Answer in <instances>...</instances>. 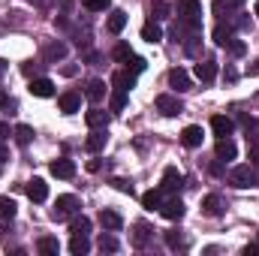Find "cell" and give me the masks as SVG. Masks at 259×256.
<instances>
[{
    "instance_id": "6da1fadb",
    "label": "cell",
    "mask_w": 259,
    "mask_h": 256,
    "mask_svg": "<svg viewBox=\"0 0 259 256\" xmlns=\"http://www.w3.org/2000/svg\"><path fill=\"white\" fill-rule=\"evenodd\" d=\"M229 184L244 190V187H253V184H256V175H253L250 166H235V169L229 172Z\"/></svg>"
},
{
    "instance_id": "7a4b0ae2",
    "label": "cell",
    "mask_w": 259,
    "mask_h": 256,
    "mask_svg": "<svg viewBox=\"0 0 259 256\" xmlns=\"http://www.w3.org/2000/svg\"><path fill=\"white\" fill-rule=\"evenodd\" d=\"M157 112H163L166 118H175V115L184 112V106H181L178 97H172V94H160V97H157Z\"/></svg>"
},
{
    "instance_id": "3957f363",
    "label": "cell",
    "mask_w": 259,
    "mask_h": 256,
    "mask_svg": "<svg viewBox=\"0 0 259 256\" xmlns=\"http://www.w3.org/2000/svg\"><path fill=\"white\" fill-rule=\"evenodd\" d=\"M75 208H78V199H75V196H58L52 217H55V220H64V217H69Z\"/></svg>"
},
{
    "instance_id": "277c9868",
    "label": "cell",
    "mask_w": 259,
    "mask_h": 256,
    "mask_svg": "<svg viewBox=\"0 0 259 256\" xmlns=\"http://www.w3.org/2000/svg\"><path fill=\"white\" fill-rule=\"evenodd\" d=\"M181 15L190 27H199V15H202V3L199 0H181Z\"/></svg>"
},
{
    "instance_id": "5b68a950",
    "label": "cell",
    "mask_w": 259,
    "mask_h": 256,
    "mask_svg": "<svg viewBox=\"0 0 259 256\" xmlns=\"http://www.w3.org/2000/svg\"><path fill=\"white\" fill-rule=\"evenodd\" d=\"M30 94L39 97V100H49V97H55V81L52 78H33L30 81Z\"/></svg>"
},
{
    "instance_id": "8992f818",
    "label": "cell",
    "mask_w": 259,
    "mask_h": 256,
    "mask_svg": "<svg viewBox=\"0 0 259 256\" xmlns=\"http://www.w3.org/2000/svg\"><path fill=\"white\" fill-rule=\"evenodd\" d=\"M181 184H184V175H181V169H178V166H169V169L163 172V184H160V187L172 193V190H178Z\"/></svg>"
},
{
    "instance_id": "52a82bcc",
    "label": "cell",
    "mask_w": 259,
    "mask_h": 256,
    "mask_svg": "<svg viewBox=\"0 0 259 256\" xmlns=\"http://www.w3.org/2000/svg\"><path fill=\"white\" fill-rule=\"evenodd\" d=\"M169 84H172L178 94H184V91H190V75H187L181 66H175V69H169Z\"/></svg>"
},
{
    "instance_id": "ba28073f",
    "label": "cell",
    "mask_w": 259,
    "mask_h": 256,
    "mask_svg": "<svg viewBox=\"0 0 259 256\" xmlns=\"http://www.w3.org/2000/svg\"><path fill=\"white\" fill-rule=\"evenodd\" d=\"M27 196H30V202H46V199H49V184H46L42 178L27 181Z\"/></svg>"
},
{
    "instance_id": "9c48e42d",
    "label": "cell",
    "mask_w": 259,
    "mask_h": 256,
    "mask_svg": "<svg viewBox=\"0 0 259 256\" xmlns=\"http://www.w3.org/2000/svg\"><path fill=\"white\" fill-rule=\"evenodd\" d=\"M49 169H52V175H55V178H72V175H75V163H72V160H66V157H61V160H55V163H52V166H49Z\"/></svg>"
},
{
    "instance_id": "30bf717a",
    "label": "cell",
    "mask_w": 259,
    "mask_h": 256,
    "mask_svg": "<svg viewBox=\"0 0 259 256\" xmlns=\"http://www.w3.org/2000/svg\"><path fill=\"white\" fill-rule=\"evenodd\" d=\"M160 214H163L166 220H181V217H184V202H181V199H169L166 205H160Z\"/></svg>"
},
{
    "instance_id": "8fae6325",
    "label": "cell",
    "mask_w": 259,
    "mask_h": 256,
    "mask_svg": "<svg viewBox=\"0 0 259 256\" xmlns=\"http://www.w3.org/2000/svg\"><path fill=\"white\" fill-rule=\"evenodd\" d=\"M58 106H61V112H64V115H72V112H78V106H81V97H78L75 91H66V94H61Z\"/></svg>"
},
{
    "instance_id": "7c38bea8",
    "label": "cell",
    "mask_w": 259,
    "mask_h": 256,
    "mask_svg": "<svg viewBox=\"0 0 259 256\" xmlns=\"http://www.w3.org/2000/svg\"><path fill=\"white\" fill-rule=\"evenodd\" d=\"M235 154H238V148H235V142L229 136L217 139V160H235Z\"/></svg>"
},
{
    "instance_id": "4fadbf2b",
    "label": "cell",
    "mask_w": 259,
    "mask_h": 256,
    "mask_svg": "<svg viewBox=\"0 0 259 256\" xmlns=\"http://www.w3.org/2000/svg\"><path fill=\"white\" fill-rule=\"evenodd\" d=\"M202 214H205V217H220V214H223V202H220V196H214V193L205 196V199H202Z\"/></svg>"
},
{
    "instance_id": "5bb4252c",
    "label": "cell",
    "mask_w": 259,
    "mask_h": 256,
    "mask_svg": "<svg viewBox=\"0 0 259 256\" xmlns=\"http://www.w3.org/2000/svg\"><path fill=\"white\" fill-rule=\"evenodd\" d=\"M211 130H214L217 139H223V136H232L235 124H232L229 118H223V115H214V118H211Z\"/></svg>"
},
{
    "instance_id": "9a60e30c",
    "label": "cell",
    "mask_w": 259,
    "mask_h": 256,
    "mask_svg": "<svg viewBox=\"0 0 259 256\" xmlns=\"http://www.w3.org/2000/svg\"><path fill=\"white\" fill-rule=\"evenodd\" d=\"M214 75H217V64H214V61L196 64V78H199L202 84H211V81H214Z\"/></svg>"
},
{
    "instance_id": "2e32d148",
    "label": "cell",
    "mask_w": 259,
    "mask_h": 256,
    "mask_svg": "<svg viewBox=\"0 0 259 256\" xmlns=\"http://www.w3.org/2000/svg\"><path fill=\"white\" fill-rule=\"evenodd\" d=\"M112 84H115V91H130V88L136 84V72H130V69L115 72V75H112Z\"/></svg>"
},
{
    "instance_id": "e0dca14e",
    "label": "cell",
    "mask_w": 259,
    "mask_h": 256,
    "mask_svg": "<svg viewBox=\"0 0 259 256\" xmlns=\"http://www.w3.org/2000/svg\"><path fill=\"white\" fill-rule=\"evenodd\" d=\"M84 97H88L91 103H100V100L106 97V81H100V78L88 81V88H84Z\"/></svg>"
},
{
    "instance_id": "ac0fdd59",
    "label": "cell",
    "mask_w": 259,
    "mask_h": 256,
    "mask_svg": "<svg viewBox=\"0 0 259 256\" xmlns=\"http://www.w3.org/2000/svg\"><path fill=\"white\" fill-rule=\"evenodd\" d=\"M142 39H145V42H151V46H154V42H160V39H163V30H160V24H157V21H148V24H142Z\"/></svg>"
},
{
    "instance_id": "d6986e66",
    "label": "cell",
    "mask_w": 259,
    "mask_h": 256,
    "mask_svg": "<svg viewBox=\"0 0 259 256\" xmlns=\"http://www.w3.org/2000/svg\"><path fill=\"white\" fill-rule=\"evenodd\" d=\"M106 139H109V136H106V133H100V130H97V133H91V136L84 139V151H91V154L103 151V148H106Z\"/></svg>"
},
{
    "instance_id": "ffe728a7",
    "label": "cell",
    "mask_w": 259,
    "mask_h": 256,
    "mask_svg": "<svg viewBox=\"0 0 259 256\" xmlns=\"http://www.w3.org/2000/svg\"><path fill=\"white\" fill-rule=\"evenodd\" d=\"M100 223H103V229H109V232H115V229H121V214H115V211H100Z\"/></svg>"
},
{
    "instance_id": "44dd1931",
    "label": "cell",
    "mask_w": 259,
    "mask_h": 256,
    "mask_svg": "<svg viewBox=\"0 0 259 256\" xmlns=\"http://www.w3.org/2000/svg\"><path fill=\"white\" fill-rule=\"evenodd\" d=\"M181 142L187 145V148H199L202 145V127H184V133H181Z\"/></svg>"
},
{
    "instance_id": "7402d4cb",
    "label": "cell",
    "mask_w": 259,
    "mask_h": 256,
    "mask_svg": "<svg viewBox=\"0 0 259 256\" xmlns=\"http://www.w3.org/2000/svg\"><path fill=\"white\" fill-rule=\"evenodd\" d=\"M88 250H91L88 235H72V241H69V253H72V256H84Z\"/></svg>"
},
{
    "instance_id": "603a6c76",
    "label": "cell",
    "mask_w": 259,
    "mask_h": 256,
    "mask_svg": "<svg viewBox=\"0 0 259 256\" xmlns=\"http://www.w3.org/2000/svg\"><path fill=\"white\" fill-rule=\"evenodd\" d=\"M124 27H127V12H124V9H115V12L109 15V30H112V33H121Z\"/></svg>"
},
{
    "instance_id": "cb8c5ba5",
    "label": "cell",
    "mask_w": 259,
    "mask_h": 256,
    "mask_svg": "<svg viewBox=\"0 0 259 256\" xmlns=\"http://www.w3.org/2000/svg\"><path fill=\"white\" fill-rule=\"evenodd\" d=\"M84 121H88V127H106V124H109V115H106V112H103V109H91V112H88V115H84Z\"/></svg>"
},
{
    "instance_id": "d4e9b609",
    "label": "cell",
    "mask_w": 259,
    "mask_h": 256,
    "mask_svg": "<svg viewBox=\"0 0 259 256\" xmlns=\"http://www.w3.org/2000/svg\"><path fill=\"white\" fill-rule=\"evenodd\" d=\"M142 205H145L148 211L160 208V205H163V193H160V190H148V193H142Z\"/></svg>"
},
{
    "instance_id": "484cf974",
    "label": "cell",
    "mask_w": 259,
    "mask_h": 256,
    "mask_svg": "<svg viewBox=\"0 0 259 256\" xmlns=\"http://www.w3.org/2000/svg\"><path fill=\"white\" fill-rule=\"evenodd\" d=\"M69 232L72 235H88L91 232V220L88 217H72L69 220Z\"/></svg>"
},
{
    "instance_id": "4316f807",
    "label": "cell",
    "mask_w": 259,
    "mask_h": 256,
    "mask_svg": "<svg viewBox=\"0 0 259 256\" xmlns=\"http://www.w3.org/2000/svg\"><path fill=\"white\" fill-rule=\"evenodd\" d=\"M36 250H39V253H46V256H58V250H61V244H58V238H39Z\"/></svg>"
},
{
    "instance_id": "83f0119b",
    "label": "cell",
    "mask_w": 259,
    "mask_h": 256,
    "mask_svg": "<svg viewBox=\"0 0 259 256\" xmlns=\"http://www.w3.org/2000/svg\"><path fill=\"white\" fill-rule=\"evenodd\" d=\"M229 39H232V24H217L214 27V42L217 46H226Z\"/></svg>"
},
{
    "instance_id": "f1b7e54d",
    "label": "cell",
    "mask_w": 259,
    "mask_h": 256,
    "mask_svg": "<svg viewBox=\"0 0 259 256\" xmlns=\"http://www.w3.org/2000/svg\"><path fill=\"white\" fill-rule=\"evenodd\" d=\"M46 58H49V61H64L66 58V46L64 42H52V46H46Z\"/></svg>"
},
{
    "instance_id": "f546056e",
    "label": "cell",
    "mask_w": 259,
    "mask_h": 256,
    "mask_svg": "<svg viewBox=\"0 0 259 256\" xmlns=\"http://www.w3.org/2000/svg\"><path fill=\"white\" fill-rule=\"evenodd\" d=\"M15 217V202L9 196H0V220H12Z\"/></svg>"
},
{
    "instance_id": "4dcf8cb0",
    "label": "cell",
    "mask_w": 259,
    "mask_h": 256,
    "mask_svg": "<svg viewBox=\"0 0 259 256\" xmlns=\"http://www.w3.org/2000/svg\"><path fill=\"white\" fill-rule=\"evenodd\" d=\"M151 15H154L157 21H160V18H169V3H166V0H154V3H151Z\"/></svg>"
},
{
    "instance_id": "1f68e13d",
    "label": "cell",
    "mask_w": 259,
    "mask_h": 256,
    "mask_svg": "<svg viewBox=\"0 0 259 256\" xmlns=\"http://www.w3.org/2000/svg\"><path fill=\"white\" fill-rule=\"evenodd\" d=\"M30 139H33V127H27V124H18L15 127V142L18 145H27Z\"/></svg>"
},
{
    "instance_id": "d6a6232c",
    "label": "cell",
    "mask_w": 259,
    "mask_h": 256,
    "mask_svg": "<svg viewBox=\"0 0 259 256\" xmlns=\"http://www.w3.org/2000/svg\"><path fill=\"white\" fill-rule=\"evenodd\" d=\"M112 58L124 64V61H130V58H133V49H130L127 42H118V46H115V52H112Z\"/></svg>"
},
{
    "instance_id": "836d02e7",
    "label": "cell",
    "mask_w": 259,
    "mask_h": 256,
    "mask_svg": "<svg viewBox=\"0 0 259 256\" xmlns=\"http://www.w3.org/2000/svg\"><path fill=\"white\" fill-rule=\"evenodd\" d=\"M127 106V91H115L112 94V112H124Z\"/></svg>"
},
{
    "instance_id": "e575fe53",
    "label": "cell",
    "mask_w": 259,
    "mask_h": 256,
    "mask_svg": "<svg viewBox=\"0 0 259 256\" xmlns=\"http://www.w3.org/2000/svg\"><path fill=\"white\" fill-rule=\"evenodd\" d=\"M97 247H100L103 253H106V250H109V253H115V250H118V241H115L112 235H100V241H97Z\"/></svg>"
},
{
    "instance_id": "d590c367",
    "label": "cell",
    "mask_w": 259,
    "mask_h": 256,
    "mask_svg": "<svg viewBox=\"0 0 259 256\" xmlns=\"http://www.w3.org/2000/svg\"><path fill=\"white\" fill-rule=\"evenodd\" d=\"M109 3H112V0H81V6H84V9H91V12H106V9H109Z\"/></svg>"
},
{
    "instance_id": "8d00e7d4",
    "label": "cell",
    "mask_w": 259,
    "mask_h": 256,
    "mask_svg": "<svg viewBox=\"0 0 259 256\" xmlns=\"http://www.w3.org/2000/svg\"><path fill=\"white\" fill-rule=\"evenodd\" d=\"M226 49H229V55H232V58H241V55L247 52V46H244L241 39H229V42H226Z\"/></svg>"
},
{
    "instance_id": "74e56055",
    "label": "cell",
    "mask_w": 259,
    "mask_h": 256,
    "mask_svg": "<svg viewBox=\"0 0 259 256\" xmlns=\"http://www.w3.org/2000/svg\"><path fill=\"white\" fill-rule=\"evenodd\" d=\"M166 244H169L172 250L184 247V238H181V232H178V229H175V232H166Z\"/></svg>"
},
{
    "instance_id": "f35d334b",
    "label": "cell",
    "mask_w": 259,
    "mask_h": 256,
    "mask_svg": "<svg viewBox=\"0 0 259 256\" xmlns=\"http://www.w3.org/2000/svg\"><path fill=\"white\" fill-rule=\"evenodd\" d=\"M148 232H151V229H148L145 223H139V226H136V244H139V247L145 244V238H148Z\"/></svg>"
},
{
    "instance_id": "ab89813d",
    "label": "cell",
    "mask_w": 259,
    "mask_h": 256,
    "mask_svg": "<svg viewBox=\"0 0 259 256\" xmlns=\"http://www.w3.org/2000/svg\"><path fill=\"white\" fill-rule=\"evenodd\" d=\"M112 184H115L121 193H130V196H133V181H127V178H115Z\"/></svg>"
},
{
    "instance_id": "60d3db41",
    "label": "cell",
    "mask_w": 259,
    "mask_h": 256,
    "mask_svg": "<svg viewBox=\"0 0 259 256\" xmlns=\"http://www.w3.org/2000/svg\"><path fill=\"white\" fill-rule=\"evenodd\" d=\"M145 66H148V61H145V58H133V72H142Z\"/></svg>"
},
{
    "instance_id": "b9f144b4",
    "label": "cell",
    "mask_w": 259,
    "mask_h": 256,
    "mask_svg": "<svg viewBox=\"0 0 259 256\" xmlns=\"http://www.w3.org/2000/svg\"><path fill=\"white\" fill-rule=\"evenodd\" d=\"M244 256H259V244H247L244 247Z\"/></svg>"
},
{
    "instance_id": "7bdbcfd3",
    "label": "cell",
    "mask_w": 259,
    "mask_h": 256,
    "mask_svg": "<svg viewBox=\"0 0 259 256\" xmlns=\"http://www.w3.org/2000/svg\"><path fill=\"white\" fill-rule=\"evenodd\" d=\"M250 160L259 166V145H250Z\"/></svg>"
},
{
    "instance_id": "ee69618b",
    "label": "cell",
    "mask_w": 259,
    "mask_h": 256,
    "mask_svg": "<svg viewBox=\"0 0 259 256\" xmlns=\"http://www.w3.org/2000/svg\"><path fill=\"white\" fill-rule=\"evenodd\" d=\"M88 172H100V160H88Z\"/></svg>"
},
{
    "instance_id": "f6af8a7d",
    "label": "cell",
    "mask_w": 259,
    "mask_h": 256,
    "mask_svg": "<svg viewBox=\"0 0 259 256\" xmlns=\"http://www.w3.org/2000/svg\"><path fill=\"white\" fill-rule=\"evenodd\" d=\"M6 136H9V127H6V124L0 121V139H6Z\"/></svg>"
},
{
    "instance_id": "bcb514c9",
    "label": "cell",
    "mask_w": 259,
    "mask_h": 256,
    "mask_svg": "<svg viewBox=\"0 0 259 256\" xmlns=\"http://www.w3.org/2000/svg\"><path fill=\"white\" fill-rule=\"evenodd\" d=\"M6 103H9V100H6V91L0 88V106H6Z\"/></svg>"
},
{
    "instance_id": "7dc6e473",
    "label": "cell",
    "mask_w": 259,
    "mask_h": 256,
    "mask_svg": "<svg viewBox=\"0 0 259 256\" xmlns=\"http://www.w3.org/2000/svg\"><path fill=\"white\" fill-rule=\"evenodd\" d=\"M69 3H72V0H61V6H64V9H69Z\"/></svg>"
},
{
    "instance_id": "c3c4849f",
    "label": "cell",
    "mask_w": 259,
    "mask_h": 256,
    "mask_svg": "<svg viewBox=\"0 0 259 256\" xmlns=\"http://www.w3.org/2000/svg\"><path fill=\"white\" fill-rule=\"evenodd\" d=\"M3 160H6V151H3V148H0V163H3Z\"/></svg>"
},
{
    "instance_id": "681fc988",
    "label": "cell",
    "mask_w": 259,
    "mask_h": 256,
    "mask_svg": "<svg viewBox=\"0 0 259 256\" xmlns=\"http://www.w3.org/2000/svg\"><path fill=\"white\" fill-rule=\"evenodd\" d=\"M253 12H256V18H259V0H256V6H253Z\"/></svg>"
},
{
    "instance_id": "f907efd6",
    "label": "cell",
    "mask_w": 259,
    "mask_h": 256,
    "mask_svg": "<svg viewBox=\"0 0 259 256\" xmlns=\"http://www.w3.org/2000/svg\"><path fill=\"white\" fill-rule=\"evenodd\" d=\"M232 3H244V0H232Z\"/></svg>"
}]
</instances>
